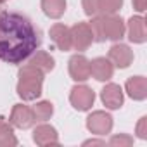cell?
I'll return each mask as SVG.
<instances>
[{"label": "cell", "mask_w": 147, "mask_h": 147, "mask_svg": "<svg viewBox=\"0 0 147 147\" xmlns=\"http://www.w3.org/2000/svg\"><path fill=\"white\" fill-rule=\"evenodd\" d=\"M40 45V33L19 12H0V61L19 64Z\"/></svg>", "instance_id": "6da1fadb"}, {"label": "cell", "mask_w": 147, "mask_h": 147, "mask_svg": "<svg viewBox=\"0 0 147 147\" xmlns=\"http://www.w3.org/2000/svg\"><path fill=\"white\" fill-rule=\"evenodd\" d=\"M88 26L92 30L95 42H104V40L116 42L121 40L125 35V23L116 14H102L99 18H94Z\"/></svg>", "instance_id": "7a4b0ae2"}, {"label": "cell", "mask_w": 147, "mask_h": 147, "mask_svg": "<svg viewBox=\"0 0 147 147\" xmlns=\"http://www.w3.org/2000/svg\"><path fill=\"white\" fill-rule=\"evenodd\" d=\"M42 87H43V73L31 66L26 64L19 69V82H18V95L23 100H35L42 95Z\"/></svg>", "instance_id": "3957f363"}, {"label": "cell", "mask_w": 147, "mask_h": 147, "mask_svg": "<svg viewBox=\"0 0 147 147\" xmlns=\"http://www.w3.org/2000/svg\"><path fill=\"white\" fill-rule=\"evenodd\" d=\"M69 100H71V106L75 107V109H78V111H88L94 106L95 94L87 85H76V87L71 88Z\"/></svg>", "instance_id": "277c9868"}, {"label": "cell", "mask_w": 147, "mask_h": 147, "mask_svg": "<svg viewBox=\"0 0 147 147\" xmlns=\"http://www.w3.org/2000/svg\"><path fill=\"white\" fill-rule=\"evenodd\" d=\"M71 30V43L76 50H87L92 42H94V35L92 30L87 23H76Z\"/></svg>", "instance_id": "5b68a950"}, {"label": "cell", "mask_w": 147, "mask_h": 147, "mask_svg": "<svg viewBox=\"0 0 147 147\" xmlns=\"http://www.w3.org/2000/svg\"><path fill=\"white\" fill-rule=\"evenodd\" d=\"M87 128L95 135H107L113 130V118L104 111H95L87 118Z\"/></svg>", "instance_id": "8992f818"}, {"label": "cell", "mask_w": 147, "mask_h": 147, "mask_svg": "<svg viewBox=\"0 0 147 147\" xmlns=\"http://www.w3.org/2000/svg\"><path fill=\"white\" fill-rule=\"evenodd\" d=\"M35 123H36V119H35V114H33L31 107H28L24 104H16L12 107V113H11V125L12 126L26 130V128L33 126Z\"/></svg>", "instance_id": "52a82bcc"}, {"label": "cell", "mask_w": 147, "mask_h": 147, "mask_svg": "<svg viewBox=\"0 0 147 147\" xmlns=\"http://www.w3.org/2000/svg\"><path fill=\"white\" fill-rule=\"evenodd\" d=\"M69 75L75 82H85L90 78V61L82 55L76 54L69 59Z\"/></svg>", "instance_id": "ba28073f"}, {"label": "cell", "mask_w": 147, "mask_h": 147, "mask_svg": "<svg viewBox=\"0 0 147 147\" xmlns=\"http://www.w3.org/2000/svg\"><path fill=\"white\" fill-rule=\"evenodd\" d=\"M109 61L113 62V66L119 67V69H125L131 64L133 61V52L130 50L128 45L125 43H116L109 49Z\"/></svg>", "instance_id": "9c48e42d"}, {"label": "cell", "mask_w": 147, "mask_h": 147, "mask_svg": "<svg viewBox=\"0 0 147 147\" xmlns=\"http://www.w3.org/2000/svg\"><path fill=\"white\" fill-rule=\"evenodd\" d=\"M113 73H114V66L109 59L106 57H97L90 62V75L99 80V82H107L113 78Z\"/></svg>", "instance_id": "30bf717a"}, {"label": "cell", "mask_w": 147, "mask_h": 147, "mask_svg": "<svg viewBox=\"0 0 147 147\" xmlns=\"http://www.w3.org/2000/svg\"><path fill=\"white\" fill-rule=\"evenodd\" d=\"M50 40L62 52H66V50H69L73 47V43H71V30L67 26L61 24V23H55L50 28Z\"/></svg>", "instance_id": "8fae6325"}, {"label": "cell", "mask_w": 147, "mask_h": 147, "mask_svg": "<svg viewBox=\"0 0 147 147\" xmlns=\"http://www.w3.org/2000/svg\"><path fill=\"white\" fill-rule=\"evenodd\" d=\"M100 99L104 102L106 107L109 109H119L123 106V92H121V87L116 85V83H109L102 88L100 92Z\"/></svg>", "instance_id": "7c38bea8"}, {"label": "cell", "mask_w": 147, "mask_h": 147, "mask_svg": "<svg viewBox=\"0 0 147 147\" xmlns=\"http://www.w3.org/2000/svg\"><path fill=\"white\" fill-rule=\"evenodd\" d=\"M33 140L36 145H57L59 144V137H57V131L54 126L50 125H40L35 128L33 131Z\"/></svg>", "instance_id": "4fadbf2b"}, {"label": "cell", "mask_w": 147, "mask_h": 147, "mask_svg": "<svg viewBox=\"0 0 147 147\" xmlns=\"http://www.w3.org/2000/svg\"><path fill=\"white\" fill-rule=\"evenodd\" d=\"M128 38L133 43H144L147 40L145 19L142 16H133L128 21Z\"/></svg>", "instance_id": "5bb4252c"}, {"label": "cell", "mask_w": 147, "mask_h": 147, "mask_svg": "<svg viewBox=\"0 0 147 147\" xmlns=\"http://www.w3.org/2000/svg\"><path fill=\"white\" fill-rule=\"evenodd\" d=\"M125 87L133 100H144L147 97V80L144 76H131Z\"/></svg>", "instance_id": "9a60e30c"}, {"label": "cell", "mask_w": 147, "mask_h": 147, "mask_svg": "<svg viewBox=\"0 0 147 147\" xmlns=\"http://www.w3.org/2000/svg\"><path fill=\"white\" fill-rule=\"evenodd\" d=\"M30 64L35 66V67H38L42 73H50V71L54 69V66H55V61H54V57H52L49 52L38 50V52L30 59Z\"/></svg>", "instance_id": "2e32d148"}, {"label": "cell", "mask_w": 147, "mask_h": 147, "mask_svg": "<svg viewBox=\"0 0 147 147\" xmlns=\"http://www.w3.org/2000/svg\"><path fill=\"white\" fill-rule=\"evenodd\" d=\"M42 9L49 18L59 19L66 11V0H42Z\"/></svg>", "instance_id": "e0dca14e"}, {"label": "cell", "mask_w": 147, "mask_h": 147, "mask_svg": "<svg viewBox=\"0 0 147 147\" xmlns=\"http://www.w3.org/2000/svg\"><path fill=\"white\" fill-rule=\"evenodd\" d=\"M18 145V138L14 135V130L9 123L0 121V147H14Z\"/></svg>", "instance_id": "ac0fdd59"}, {"label": "cell", "mask_w": 147, "mask_h": 147, "mask_svg": "<svg viewBox=\"0 0 147 147\" xmlns=\"http://www.w3.org/2000/svg\"><path fill=\"white\" fill-rule=\"evenodd\" d=\"M33 114H35V119H36V121H47V119H50V116L54 114V106H52V102H47V100L38 102V104L33 107Z\"/></svg>", "instance_id": "d6986e66"}, {"label": "cell", "mask_w": 147, "mask_h": 147, "mask_svg": "<svg viewBox=\"0 0 147 147\" xmlns=\"http://www.w3.org/2000/svg\"><path fill=\"white\" fill-rule=\"evenodd\" d=\"M123 5V0H99V12L116 14Z\"/></svg>", "instance_id": "ffe728a7"}, {"label": "cell", "mask_w": 147, "mask_h": 147, "mask_svg": "<svg viewBox=\"0 0 147 147\" xmlns=\"http://www.w3.org/2000/svg\"><path fill=\"white\" fill-rule=\"evenodd\" d=\"M131 144H133V138L130 135H125V133L114 135L109 140V145H113V147H130Z\"/></svg>", "instance_id": "44dd1931"}, {"label": "cell", "mask_w": 147, "mask_h": 147, "mask_svg": "<svg viewBox=\"0 0 147 147\" xmlns=\"http://www.w3.org/2000/svg\"><path fill=\"white\" fill-rule=\"evenodd\" d=\"M83 9L87 16H95L99 12V0H83Z\"/></svg>", "instance_id": "7402d4cb"}, {"label": "cell", "mask_w": 147, "mask_h": 147, "mask_svg": "<svg viewBox=\"0 0 147 147\" xmlns=\"http://www.w3.org/2000/svg\"><path fill=\"white\" fill-rule=\"evenodd\" d=\"M138 138H147V118H140V121L137 123V130H135Z\"/></svg>", "instance_id": "603a6c76"}, {"label": "cell", "mask_w": 147, "mask_h": 147, "mask_svg": "<svg viewBox=\"0 0 147 147\" xmlns=\"http://www.w3.org/2000/svg\"><path fill=\"white\" fill-rule=\"evenodd\" d=\"M133 7H135L138 12H144L145 7H147V0H133Z\"/></svg>", "instance_id": "cb8c5ba5"}, {"label": "cell", "mask_w": 147, "mask_h": 147, "mask_svg": "<svg viewBox=\"0 0 147 147\" xmlns=\"http://www.w3.org/2000/svg\"><path fill=\"white\" fill-rule=\"evenodd\" d=\"M83 145H104V142L102 140H87V142H83Z\"/></svg>", "instance_id": "d4e9b609"}, {"label": "cell", "mask_w": 147, "mask_h": 147, "mask_svg": "<svg viewBox=\"0 0 147 147\" xmlns=\"http://www.w3.org/2000/svg\"><path fill=\"white\" fill-rule=\"evenodd\" d=\"M4 2H7V0H0V4H4Z\"/></svg>", "instance_id": "484cf974"}]
</instances>
